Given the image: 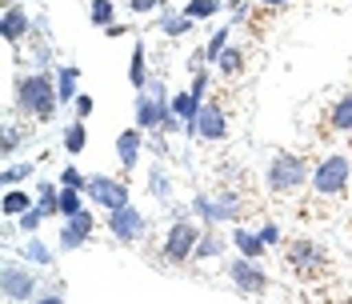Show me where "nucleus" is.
Here are the masks:
<instances>
[{"mask_svg":"<svg viewBox=\"0 0 352 304\" xmlns=\"http://www.w3.org/2000/svg\"><path fill=\"white\" fill-rule=\"evenodd\" d=\"M44 213L41 208H36V204H32V208H28V213H21V217H16V228H21V237H32V232H41V224H44Z\"/></svg>","mask_w":352,"mask_h":304,"instance_id":"obj_33","label":"nucleus"},{"mask_svg":"<svg viewBox=\"0 0 352 304\" xmlns=\"http://www.w3.org/2000/svg\"><path fill=\"white\" fill-rule=\"evenodd\" d=\"M192 217H197L200 224H217V217H212V196H208V193L192 196Z\"/></svg>","mask_w":352,"mask_h":304,"instance_id":"obj_34","label":"nucleus"},{"mask_svg":"<svg viewBox=\"0 0 352 304\" xmlns=\"http://www.w3.org/2000/svg\"><path fill=\"white\" fill-rule=\"evenodd\" d=\"M92 232H96L92 208L76 213V217H60V240H56V248L60 252H76V248H85L88 240H92Z\"/></svg>","mask_w":352,"mask_h":304,"instance_id":"obj_10","label":"nucleus"},{"mask_svg":"<svg viewBox=\"0 0 352 304\" xmlns=\"http://www.w3.org/2000/svg\"><path fill=\"white\" fill-rule=\"evenodd\" d=\"M264 8H285V4H292V0H261Z\"/></svg>","mask_w":352,"mask_h":304,"instance_id":"obj_40","label":"nucleus"},{"mask_svg":"<svg viewBox=\"0 0 352 304\" xmlns=\"http://www.w3.org/2000/svg\"><path fill=\"white\" fill-rule=\"evenodd\" d=\"M21 144H24V129L16 120H8V124H4V156H12Z\"/></svg>","mask_w":352,"mask_h":304,"instance_id":"obj_35","label":"nucleus"},{"mask_svg":"<svg viewBox=\"0 0 352 304\" xmlns=\"http://www.w3.org/2000/svg\"><path fill=\"white\" fill-rule=\"evenodd\" d=\"M217 68H220V76H241V68H244V52H241V48H232V44H228V48L220 52Z\"/></svg>","mask_w":352,"mask_h":304,"instance_id":"obj_28","label":"nucleus"},{"mask_svg":"<svg viewBox=\"0 0 352 304\" xmlns=\"http://www.w3.org/2000/svg\"><path fill=\"white\" fill-rule=\"evenodd\" d=\"M312 180V164L296 152H276L264 169V184L272 196H296Z\"/></svg>","mask_w":352,"mask_h":304,"instance_id":"obj_2","label":"nucleus"},{"mask_svg":"<svg viewBox=\"0 0 352 304\" xmlns=\"http://www.w3.org/2000/svg\"><path fill=\"white\" fill-rule=\"evenodd\" d=\"M92 109H96V100H92L88 92H80V96L72 100V112H76V120H88V116H92Z\"/></svg>","mask_w":352,"mask_h":304,"instance_id":"obj_38","label":"nucleus"},{"mask_svg":"<svg viewBox=\"0 0 352 304\" xmlns=\"http://www.w3.org/2000/svg\"><path fill=\"white\" fill-rule=\"evenodd\" d=\"M256 232H261V237H264V244H268V248L285 240V237H280V224H276V220H264V224H261V228H256Z\"/></svg>","mask_w":352,"mask_h":304,"instance_id":"obj_39","label":"nucleus"},{"mask_svg":"<svg viewBox=\"0 0 352 304\" xmlns=\"http://www.w3.org/2000/svg\"><path fill=\"white\" fill-rule=\"evenodd\" d=\"M68 296V284L60 281V276H48V281L41 284V292H36V301L41 304H52V301H65Z\"/></svg>","mask_w":352,"mask_h":304,"instance_id":"obj_30","label":"nucleus"},{"mask_svg":"<svg viewBox=\"0 0 352 304\" xmlns=\"http://www.w3.org/2000/svg\"><path fill=\"white\" fill-rule=\"evenodd\" d=\"M228 281L236 284V292L244 296H264L268 292V272L261 268V261H252V257H236V261L228 264Z\"/></svg>","mask_w":352,"mask_h":304,"instance_id":"obj_7","label":"nucleus"},{"mask_svg":"<svg viewBox=\"0 0 352 304\" xmlns=\"http://www.w3.org/2000/svg\"><path fill=\"white\" fill-rule=\"evenodd\" d=\"M200 105H204V96H197L192 88H188V92H176V96H173V112L180 116V120H184V132H188V136H197Z\"/></svg>","mask_w":352,"mask_h":304,"instance_id":"obj_15","label":"nucleus"},{"mask_svg":"<svg viewBox=\"0 0 352 304\" xmlns=\"http://www.w3.org/2000/svg\"><path fill=\"white\" fill-rule=\"evenodd\" d=\"M32 204H36V196H28L21 184H16V188H8V193H4V204H0V208H4V220H16L21 213H28Z\"/></svg>","mask_w":352,"mask_h":304,"instance_id":"obj_23","label":"nucleus"},{"mask_svg":"<svg viewBox=\"0 0 352 304\" xmlns=\"http://www.w3.org/2000/svg\"><path fill=\"white\" fill-rule=\"evenodd\" d=\"M60 144H65V152H85L88 144V129H85V120H72V124H65V132H60Z\"/></svg>","mask_w":352,"mask_h":304,"instance_id":"obj_25","label":"nucleus"},{"mask_svg":"<svg viewBox=\"0 0 352 304\" xmlns=\"http://www.w3.org/2000/svg\"><path fill=\"white\" fill-rule=\"evenodd\" d=\"M232 244H236V252L241 257H252V261H261L264 252H268V244L256 228H232Z\"/></svg>","mask_w":352,"mask_h":304,"instance_id":"obj_18","label":"nucleus"},{"mask_svg":"<svg viewBox=\"0 0 352 304\" xmlns=\"http://www.w3.org/2000/svg\"><path fill=\"white\" fill-rule=\"evenodd\" d=\"M32 173H36V164H32V160H24V164H8L0 176H4V188H16V184H24Z\"/></svg>","mask_w":352,"mask_h":304,"instance_id":"obj_31","label":"nucleus"},{"mask_svg":"<svg viewBox=\"0 0 352 304\" xmlns=\"http://www.w3.org/2000/svg\"><path fill=\"white\" fill-rule=\"evenodd\" d=\"M212 217H217V224H236L244 217V196L232 193V188L212 193Z\"/></svg>","mask_w":352,"mask_h":304,"instance_id":"obj_14","label":"nucleus"},{"mask_svg":"<svg viewBox=\"0 0 352 304\" xmlns=\"http://www.w3.org/2000/svg\"><path fill=\"white\" fill-rule=\"evenodd\" d=\"M36 292H41V281H36L32 264L24 268V264L4 261V268H0V296L4 301H36Z\"/></svg>","mask_w":352,"mask_h":304,"instance_id":"obj_5","label":"nucleus"},{"mask_svg":"<svg viewBox=\"0 0 352 304\" xmlns=\"http://www.w3.org/2000/svg\"><path fill=\"white\" fill-rule=\"evenodd\" d=\"M109 232L116 244H136V240L148 232V217L136 208V204H120V208H112L109 213Z\"/></svg>","mask_w":352,"mask_h":304,"instance_id":"obj_6","label":"nucleus"},{"mask_svg":"<svg viewBox=\"0 0 352 304\" xmlns=\"http://www.w3.org/2000/svg\"><path fill=\"white\" fill-rule=\"evenodd\" d=\"M60 184H68V188H88V176L76 164H68V169H60Z\"/></svg>","mask_w":352,"mask_h":304,"instance_id":"obj_37","label":"nucleus"},{"mask_svg":"<svg viewBox=\"0 0 352 304\" xmlns=\"http://www.w3.org/2000/svg\"><path fill=\"white\" fill-rule=\"evenodd\" d=\"M200 232H204V224L197 217H180L168 224V232H164V244H160V257L168 264H188L197 257V244H200Z\"/></svg>","mask_w":352,"mask_h":304,"instance_id":"obj_3","label":"nucleus"},{"mask_svg":"<svg viewBox=\"0 0 352 304\" xmlns=\"http://www.w3.org/2000/svg\"><path fill=\"white\" fill-rule=\"evenodd\" d=\"M153 80V72H148V48L144 44H132V61H129V85L140 92V88H148Z\"/></svg>","mask_w":352,"mask_h":304,"instance_id":"obj_19","label":"nucleus"},{"mask_svg":"<svg viewBox=\"0 0 352 304\" xmlns=\"http://www.w3.org/2000/svg\"><path fill=\"white\" fill-rule=\"evenodd\" d=\"M88 21L96 24V28L116 24V8H112V0H92V4H88Z\"/></svg>","mask_w":352,"mask_h":304,"instance_id":"obj_27","label":"nucleus"},{"mask_svg":"<svg viewBox=\"0 0 352 304\" xmlns=\"http://www.w3.org/2000/svg\"><path fill=\"white\" fill-rule=\"evenodd\" d=\"M148 196H156L160 208L173 204V176H168L164 164H153V169H148Z\"/></svg>","mask_w":352,"mask_h":304,"instance_id":"obj_17","label":"nucleus"},{"mask_svg":"<svg viewBox=\"0 0 352 304\" xmlns=\"http://www.w3.org/2000/svg\"><path fill=\"white\" fill-rule=\"evenodd\" d=\"M16 109L28 120H52L60 105V92H56V72H24L16 76Z\"/></svg>","mask_w":352,"mask_h":304,"instance_id":"obj_1","label":"nucleus"},{"mask_svg":"<svg viewBox=\"0 0 352 304\" xmlns=\"http://www.w3.org/2000/svg\"><path fill=\"white\" fill-rule=\"evenodd\" d=\"M0 32L8 44H21L24 36H32V17L24 12L21 4H8L4 8V21H0Z\"/></svg>","mask_w":352,"mask_h":304,"instance_id":"obj_13","label":"nucleus"},{"mask_svg":"<svg viewBox=\"0 0 352 304\" xmlns=\"http://www.w3.org/2000/svg\"><path fill=\"white\" fill-rule=\"evenodd\" d=\"M88 204H96V208H104V213H112V208H120V204H129V184L124 180H116V176H88Z\"/></svg>","mask_w":352,"mask_h":304,"instance_id":"obj_9","label":"nucleus"},{"mask_svg":"<svg viewBox=\"0 0 352 304\" xmlns=\"http://www.w3.org/2000/svg\"><path fill=\"white\" fill-rule=\"evenodd\" d=\"M228 136V116L220 109L217 100H204L200 105V116H197V140L200 144H220Z\"/></svg>","mask_w":352,"mask_h":304,"instance_id":"obj_11","label":"nucleus"},{"mask_svg":"<svg viewBox=\"0 0 352 304\" xmlns=\"http://www.w3.org/2000/svg\"><path fill=\"white\" fill-rule=\"evenodd\" d=\"M329 124H332L336 132H352V92H349V96H340V100L332 105Z\"/></svg>","mask_w":352,"mask_h":304,"instance_id":"obj_26","label":"nucleus"},{"mask_svg":"<svg viewBox=\"0 0 352 304\" xmlns=\"http://www.w3.org/2000/svg\"><path fill=\"white\" fill-rule=\"evenodd\" d=\"M56 92H60V105H72V100L80 96V68L76 65L56 68Z\"/></svg>","mask_w":352,"mask_h":304,"instance_id":"obj_21","label":"nucleus"},{"mask_svg":"<svg viewBox=\"0 0 352 304\" xmlns=\"http://www.w3.org/2000/svg\"><path fill=\"white\" fill-rule=\"evenodd\" d=\"M192 24H197V21H192L184 8H180V12H168V8H160V17H156V28H160L164 36H188V32H192Z\"/></svg>","mask_w":352,"mask_h":304,"instance_id":"obj_20","label":"nucleus"},{"mask_svg":"<svg viewBox=\"0 0 352 304\" xmlns=\"http://www.w3.org/2000/svg\"><path fill=\"white\" fill-rule=\"evenodd\" d=\"M224 48H228V24H220L217 32L208 36V48H204L200 56H204L208 65H217V61H220V52H224Z\"/></svg>","mask_w":352,"mask_h":304,"instance_id":"obj_29","label":"nucleus"},{"mask_svg":"<svg viewBox=\"0 0 352 304\" xmlns=\"http://www.w3.org/2000/svg\"><path fill=\"white\" fill-rule=\"evenodd\" d=\"M36 208H41L44 217H60V184H52V180H41L36 184Z\"/></svg>","mask_w":352,"mask_h":304,"instance_id":"obj_22","label":"nucleus"},{"mask_svg":"<svg viewBox=\"0 0 352 304\" xmlns=\"http://www.w3.org/2000/svg\"><path fill=\"white\" fill-rule=\"evenodd\" d=\"M56 252H60V248H48L36 232L24 240V248H21L24 264H32V268H52V264H56Z\"/></svg>","mask_w":352,"mask_h":304,"instance_id":"obj_16","label":"nucleus"},{"mask_svg":"<svg viewBox=\"0 0 352 304\" xmlns=\"http://www.w3.org/2000/svg\"><path fill=\"white\" fill-rule=\"evenodd\" d=\"M285 257L288 264L300 272V276H316L324 264H329V252L316 244V240H308V237H296V240H288V248H285Z\"/></svg>","mask_w":352,"mask_h":304,"instance_id":"obj_8","label":"nucleus"},{"mask_svg":"<svg viewBox=\"0 0 352 304\" xmlns=\"http://www.w3.org/2000/svg\"><path fill=\"white\" fill-rule=\"evenodd\" d=\"M352 180V160L344 156V152H332V156H324L316 169H312V193L316 196H340L344 188H349Z\"/></svg>","mask_w":352,"mask_h":304,"instance_id":"obj_4","label":"nucleus"},{"mask_svg":"<svg viewBox=\"0 0 352 304\" xmlns=\"http://www.w3.org/2000/svg\"><path fill=\"white\" fill-rule=\"evenodd\" d=\"M184 12H188L192 21H212V17L220 12V0H188Z\"/></svg>","mask_w":352,"mask_h":304,"instance_id":"obj_32","label":"nucleus"},{"mask_svg":"<svg viewBox=\"0 0 352 304\" xmlns=\"http://www.w3.org/2000/svg\"><path fill=\"white\" fill-rule=\"evenodd\" d=\"M168 0H129V12L132 17H153L156 8H164Z\"/></svg>","mask_w":352,"mask_h":304,"instance_id":"obj_36","label":"nucleus"},{"mask_svg":"<svg viewBox=\"0 0 352 304\" xmlns=\"http://www.w3.org/2000/svg\"><path fill=\"white\" fill-rule=\"evenodd\" d=\"M224 252V237H217V228L212 224H204V232H200V244H197V257L192 261H212Z\"/></svg>","mask_w":352,"mask_h":304,"instance_id":"obj_24","label":"nucleus"},{"mask_svg":"<svg viewBox=\"0 0 352 304\" xmlns=\"http://www.w3.org/2000/svg\"><path fill=\"white\" fill-rule=\"evenodd\" d=\"M144 136H148V132L140 129V124H132V129H124L120 136H116V160L124 164V173H132V169H136V160H140V149L148 144Z\"/></svg>","mask_w":352,"mask_h":304,"instance_id":"obj_12","label":"nucleus"}]
</instances>
